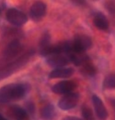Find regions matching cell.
Returning a JSON list of instances; mask_svg holds the SVG:
<instances>
[{
  "mask_svg": "<svg viewBox=\"0 0 115 120\" xmlns=\"http://www.w3.org/2000/svg\"><path fill=\"white\" fill-rule=\"evenodd\" d=\"M74 70L72 68H58L54 69L49 74L50 79H66L73 75Z\"/></svg>",
  "mask_w": 115,
  "mask_h": 120,
  "instance_id": "11",
  "label": "cell"
},
{
  "mask_svg": "<svg viewBox=\"0 0 115 120\" xmlns=\"http://www.w3.org/2000/svg\"><path fill=\"white\" fill-rule=\"evenodd\" d=\"M92 103H93L94 109L97 117L102 120H105L108 117V112L103 101L97 95H93Z\"/></svg>",
  "mask_w": 115,
  "mask_h": 120,
  "instance_id": "10",
  "label": "cell"
},
{
  "mask_svg": "<svg viewBox=\"0 0 115 120\" xmlns=\"http://www.w3.org/2000/svg\"><path fill=\"white\" fill-rule=\"evenodd\" d=\"M6 20L14 26H22L28 21L26 14L15 8H10L6 11Z\"/></svg>",
  "mask_w": 115,
  "mask_h": 120,
  "instance_id": "3",
  "label": "cell"
},
{
  "mask_svg": "<svg viewBox=\"0 0 115 120\" xmlns=\"http://www.w3.org/2000/svg\"><path fill=\"white\" fill-rule=\"evenodd\" d=\"M23 46L18 40H13L10 42L3 51V56L6 60L15 58L22 51Z\"/></svg>",
  "mask_w": 115,
  "mask_h": 120,
  "instance_id": "7",
  "label": "cell"
},
{
  "mask_svg": "<svg viewBox=\"0 0 115 120\" xmlns=\"http://www.w3.org/2000/svg\"><path fill=\"white\" fill-rule=\"evenodd\" d=\"M62 120H83V119H80V118L75 117V116H67V117L63 118Z\"/></svg>",
  "mask_w": 115,
  "mask_h": 120,
  "instance_id": "20",
  "label": "cell"
},
{
  "mask_svg": "<svg viewBox=\"0 0 115 120\" xmlns=\"http://www.w3.org/2000/svg\"><path fill=\"white\" fill-rule=\"evenodd\" d=\"M9 115L14 120H27L28 112L18 105H13L9 109Z\"/></svg>",
  "mask_w": 115,
  "mask_h": 120,
  "instance_id": "12",
  "label": "cell"
},
{
  "mask_svg": "<svg viewBox=\"0 0 115 120\" xmlns=\"http://www.w3.org/2000/svg\"><path fill=\"white\" fill-rule=\"evenodd\" d=\"M0 120H7V119H6L5 117H3L1 114H0Z\"/></svg>",
  "mask_w": 115,
  "mask_h": 120,
  "instance_id": "22",
  "label": "cell"
},
{
  "mask_svg": "<svg viewBox=\"0 0 115 120\" xmlns=\"http://www.w3.org/2000/svg\"><path fill=\"white\" fill-rule=\"evenodd\" d=\"M81 115L84 120H95V115L91 109L86 105L82 106L81 108Z\"/></svg>",
  "mask_w": 115,
  "mask_h": 120,
  "instance_id": "16",
  "label": "cell"
},
{
  "mask_svg": "<svg viewBox=\"0 0 115 120\" xmlns=\"http://www.w3.org/2000/svg\"><path fill=\"white\" fill-rule=\"evenodd\" d=\"M30 86L26 83H12L0 89V104H7L18 101L28 94Z\"/></svg>",
  "mask_w": 115,
  "mask_h": 120,
  "instance_id": "1",
  "label": "cell"
},
{
  "mask_svg": "<svg viewBox=\"0 0 115 120\" xmlns=\"http://www.w3.org/2000/svg\"><path fill=\"white\" fill-rule=\"evenodd\" d=\"M26 108H27V109H26L27 112H28V111H29V112H34V105H33V104H32V103L28 104Z\"/></svg>",
  "mask_w": 115,
  "mask_h": 120,
  "instance_id": "21",
  "label": "cell"
},
{
  "mask_svg": "<svg viewBox=\"0 0 115 120\" xmlns=\"http://www.w3.org/2000/svg\"><path fill=\"white\" fill-rule=\"evenodd\" d=\"M112 105H113V106H114V108L115 109V100H114V101H112Z\"/></svg>",
  "mask_w": 115,
  "mask_h": 120,
  "instance_id": "23",
  "label": "cell"
},
{
  "mask_svg": "<svg viewBox=\"0 0 115 120\" xmlns=\"http://www.w3.org/2000/svg\"><path fill=\"white\" fill-rule=\"evenodd\" d=\"M47 13V5L43 2H36L31 6L29 15L35 21H40Z\"/></svg>",
  "mask_w": 115,
  "mask_h": 120,
  "instance_id": "8",
  "label": "cell"
},
{
  "mask_svg": "<svg viewBox=\"0 0 115 120\" xmlns=\"http://www.w3.org/2000/svg\"><path fill=\"white\" fill-rule=\"evenodd\" d=\"M33 54V51H28L25 54L22 55L21 57L16 59L14 61L6 64L5 67L0 69V79L6 78V76L10 75L13 72H14L15 70L18 69L20 67L24 64L29 60L31 56Z\"/></svg>",
  "mask_w": 115,
  "mask_h": 120,
  "instance_id": "2",
  "label": "cell"
},
{
  "mask_svg": "<svg viewBox=\"0 0 115 120\" xmlns=\"http://www.w3.org/2000/svg\"><path fill=\"white\" fill-rule=\"evenodd\" d=\"M0 13H1V8H0Z\"/></svg>",
  "mask_w": 115,
  "mask_h": 120,
  "instance_id": "24",
  "label": "cell"
},
{
  "mask_svg": "<svg viewBox=\"0 0 115 120\" xmlns=\"http://www.w3.org/2000/svg\"><path fill=\"white\" fill-rule=\"evenodd\" d=\"M47 63L49 66L55 68H62L67 65L69 63H70L69 58L68 56L65 53H59L55 55L50 56L47 60Z\"/></svg>",
  "mask_w": 115,
  "mask_h": 120,
  "instance_id": "9",
  "label": "cell"
},
{
  "mask_svg": "<svg viewBox=\"0 0 115 120\" xmlns=\"http://www.w3.org/2000/svg\"><path fill=\"white\" fill-rule=\"evenodd\" d=\"M103 86L107 89H114L115 88V75L110 74L106 77Z\"/></svg>",
  "mask_w": 115,
  "mask_h": 120,
  "instance_id": "17",
  "label": "cell"
},
{
  "mask_svg": "<svg viewBox=\"0 0 115 120\" xmlns=\"http://www.w3.org/2000/svg\"><path fill=\"white\" fill-rule=\"evenodd\" d=\"M107 10H109L110 13H114L115 12V6L114 3H107Z\"/></svg>",
  "mask_w": 115,
  "mask_h": 120,
  "instance_id": "18",
  "label": "cell"
},
{
  "mask_svg": "<svg viewBox=\"0 0 115 120\" xmlns=\"http://www.w3.org/2000/svg\"><path fill=\"white\" fill-rule=\"evenodd\" d=\"M71 2L76 6H84L86 4L85 0H71Z\"/></svg>",
  "mask_w": 115,
  "mask_h": 120,
  "instance_id": "19",
  "label": "cell"
},
{
  "mask_svg": "<svg viewBox=\"0 0 115 120\" xmlns=\"http://www.w3.org/2000/svg\"><path fill=\"white\" fill-rule=\"evenodd\" d=\"M92 46L91 38L86 35H78L72 42V46L74 51L78 53H84Z\"/></svg>",
  "mask_w": 115,
  "mask_h": 120,
  "instance_id": "5",
  "label": "cell"
},
{
  "mask_svg": "<svg viewBox=\"0 0 115 120\" xmlns=\"http://www.w3.org/2000/svg\"><path fill=\"white\" fill-rule=\"evenodd\" d=\"M81 66H82V72L87 76H93L96 73L95 68L94 67V65L91 63L89 62V60L84 63V64H82Z\"/></svg>",
  "mask_w": 115,
  "mask_h": 120,
  "instance_id": "15",
  "label": "cell"
},
{
  "mask_svg": "<svg viewBox=\"0 0 115 120\" xmlns=\"http://www.w3.org/2000/svg\"><path fill=\"white\" fill-rule=\"evenodd\" d=\"M55 108L51 104L45 105L40 112V115L44 120H52L55 117Z\"/></svg>",
  "mask_w": 115,
  "mask_h": 120,
  "instance_id": "14",
  "label": "cell"
},
{
  "mask_svg": "<svg viewBox=\"0 0 115 120\" xmlns=\"http://www.w3.org/2000/svg\"><path fill=\"white\" fill-rule=\"evenodd\" d=\"M95 26L101 31H106L109 28V22L106 16L102 13H97L93 20Z\"/></svg>",
  "mask_w": 115,
  "mask_h": 120,
  "instance_id": "13",
  "label": "cell"
},
{
  "mask_svg": "<svg viewBox=\"0 0 115 120\" xmlns=\"http://www.w3.org/2000/svg\"><path fill=\"white\" fill-rule=\"evenodd\" d=\"M80 96L77 93L71 92L64 94L58 101V107L63 111H69L73 109L77 105Z\"/></svg>",
  "mask_w": 115,
  "mask_h": 120,
  "instance_id": "4",
  "label": "cell"
},
{
  "mask_svg": "<svg viewBox=\"0 0 115 120\" xmlns=\"http://www.w3.org/2000/svg\"><path fill=\"white\" fill-rule=\"evenodd\" d=\"M76 83L73 80H63L52 86V91L56 94H66L73 92L76 88Z\"/></svg>",
  "mask_w": 115,
  "mask_h": 120,
  "instance_id": "6",
  "label": "cell"
}]
</instances>
